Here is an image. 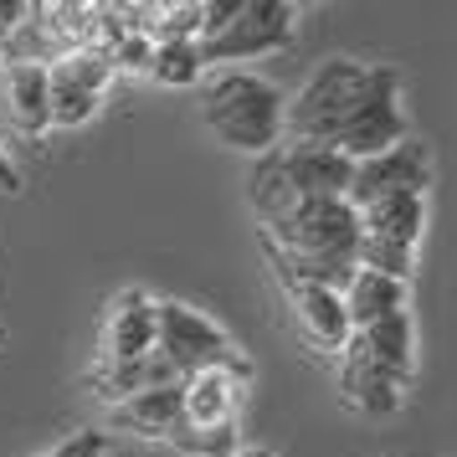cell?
<instances>
[{"label":"cell","instance_id":"cell-1","mask_svg":"<svg viewBox=\"0 0 457 457\" xmlns=\"http://www.w3.org/2000/svg\"><path fill=\"white\" fill-rule=\"evenodd\" d=\"M283 87H272L257 72H216L201 87V119L206 129L237 154L262 160L283 145Z\"/></svg>","mask_w":457,"mask_h":457},{"label":"cell","instance_id":"cell-2","mask_svg":"<svg viewBox=\"0 0 457 457\" xmlns=\"http://www.w3.org/2000/svg\"><path fill=\"white\" fill-rule=\"evenodd\" d=\"M370 67L375 62H360V57H324L283 108V139L288 145H329L334 129L365 98Z\"/></svg>","mask_w":457,"mask_h":457},{"label":"cell","instance_id":"cell-3","mask_svg":"<svg viewBox=\"0 0 457 457\" xmlns=\"http://www.w3.org/2000/svg\"><path fill=\"white\" fill-rule=\"evenodd\" d=\"M154 354L170 365L175 380L211 370V365H252L216 319H206L180 298H154Z\"/></svg>","mask_w":457,"mask_h":457},{"label":"cell","instance_id":"cell-4","mask_svg":"<svg viewBox=\"0 0 457 457\" xmlns=\"http://www.w3.org/2000/svg\"><path fill=\"white\" fill-rule=\"evenodd\" d=\"M406 134H411V119H406V108H401V72L386 67V62H375L365 98L354 104V113L345 124L334 129L329 149L345 154L350 165H360V160H375V154H386L391 145H401Z\"/></svg>","mask_w":457,"mask_h":457},{"label":"cell","instance_id":"cell-5","mask_svg":"<svg viewBox=\"0 0 457 457\" xmlns=\"http://www.w3.org/2000/svg\"><path fill=\"white\" fill-rule=\"evenodd\" d=\"M298 42V5L288 0H242L227 31H216L201 46V62H252V57H278Z\"/></svg>","mask_w":457,"mask_h":457},{"label":"cell","instance_id":"cell-6","mask_svg":"<svg viewBox=\"0 0 457 457\" xmlns=\"http://www.w3.org/2000/svg\"><path fill=\"white\" fill-rule=\"evenodd\" d=\"M436 175V160H432V145L421 139V134H406L401 145H391L386 154H375V160H360L350 170V190H345V201L354 211H365L370 201H386V195H427Z\"/></svg>","mask_w":457,"mask_h":457},{"label":"cell","instance_id":"cell-7","mask_svg":"<svg viewBox=\"0 0 457 457\" xmlns=\"http://www.w3.org/2000/svg\"><path fill=\"white\" fill-rule=\"evenodd\" d=\"M252 375H257L252 365H211V370L186 375L180 380V421L186 427H201V432L237 427Z\"/></svg>","mask_w":457,"mask_h":457},{"label":"cell","instance_id":"cell-8","mask_svg":"<svg viewBox=\"0 0 457 457\" xmlns=\"http://www.w3.org/2000/svg\"><path fill=\"white\" fill-rule=\"evenodd\" d=\"M108 83H113V72H108L93 52H72L62 62L46 67V108H52V129H83L98 104H104Z\"/></svg>","mask_w":457,"mask_h":457},{"label":"cell","instance_id":"cell-9","mask_svg":"<svg viewBox=\"0 0 457 457\" xmlns=\"http://www.w3.org/2000/svg\"><path fill=\"white\" fill-rule=\"evenodd\" d=\"M334 386H339V401L350 411L370 416V421L401 411V391H406V380H395L386 365H375L354 334H350V345L339 350V360H334Z\"/></svg>","mask_w":457,"mask_h":457},{"label":"cell","instance_id":"cell-10","mask_svg":"<svg viewBox=\"0 0 457 457\" xmlns=\"http://www.w3.org/2000/svg\"><path fill=\"white\" fill-rule=\"evenodd\" d=\"M154 354V298L145 288L113 293L104 313V339H98V360L104 365H134Z\"/></svg>","mask_w":457,"mask_h":457},{"label":"cell","instance_id":"cell-11","mask_svg":"<svg viewBox=\"0 0 457 457\" xmlns=\"http://www.w3.org/2000/svg\"><path fill=\"white\" fill-rule=\"evenodd\" d=\"M278 170L303 201H345L354 165L329 145H278Z\"/></svg>","mask_w":457,"mask_h":457},{"label":"cell","instance_id":"cell-12","mask_svg":"<svg viewBox=\"0 0 457 457\" xmlns=\"http://www.w3.org/2000/svg\"><path fill=\"white\" fill-rule=\"evenodd\" d=\"M278 283H283V303H288L293 324H298V334L309 339L313 350L339 354L350 345V319H345L339 293L319 288V283H288V278H278Z\"/></svg>","mask_w":457,"mask_h":457},{"label":"cell","instance_id":"cell-13","mask_svg":"<svg viewBox=\"0 0 457 457\" xmlns=\"http://www.w3.org/2000/svg\"><path fill=\"white\" fill-rule=\"evenodd\" d=\"M175 427H180V380L145 386V391H134L129 401L108 406L104 432H129V436H145V442H165Z\"/></svg>","mask_w":457,"mask_h":457},{"label":"cell","instance_id":"cell-14","mask_svg":"<svg viewBox=\"0 0 457 457\" xmlns=\"http://www.w3.org/2000/svg\"><path fill=\"white\" fill-rule=\"evenodd\" d=\"M360 237L380 242V247H401V252H421L427 237V195H386L370 201L360 211Z\"/></svg>","mask_w":457,"mask_h":457},{"label":"cell","instance_id":"cell-15","mask_svg":"<svg viewBox=\"0 0 457 457\" xmlns=\"http://www.w3.org/2000/svg\"><path fill=\"white\" fill-rule=\"evenodd\" d=\"M339 303H345V319H350V334L380 324L386 313H401L411 303V288L401 278H386V272H370V268H354L350 283L339 288Z\"/></svg>","mask_w":457,"mask_h":457},{"label":"cell","instance_id":"cell-16","mask_svg":"<svg viewBox=\"0 0 457 457\" xmlns=\"http://www.w3.org/2000/svg\"><path fill=\"white\" fill-rule=\"evenodd\" d=\"M0 93H5V113L11 124L21 129L26 139L52 134V108H46V67H26L11 62L0 72Z\"/></svg>","mask_w":457,"mask_h":457},{"label":"cell","instance_id":"cell-17","mask_svg":"<svg viewBox=\"0 0 457 457\" xmlns=\"http://www.w3.org/2000/svg\"><path fill=\"white\" fill-rule=\"evenodd\" d=\"M354 339H360L365 354H370L375 365H386L395 380H411V375H416V324H411V309L386 313L380 324L360 329Z\"/></svg>","mask_w":457,"mask_h":457},{"label":"cell","instance_id":"cell-18","mask_svg":"<svg viewBox=\"0 0 457 457\" xmlns=\"http://www.w3.org/2000/svg\"><path fill=\"white\" fill-rule=\"evenodd\" d=\"M145 78H154L160 87H195L206 78V62H201V46L195 42H160L149 52Z\"/></svg>","mask_w":457,"mask_h":457},{"label":"cell","instance_id":"cell-19","mask_svg":"<svg viewBox=\"0 0 457 457\" xmlns=\"http://www.w3.org/2000/svg\"><path fill=\"white\" fill-rule=\"evenodd\" d=\"M104 453H108L104 427H78V432H67L62 442H52V447L37 453V457H104Z\"/></svg>","mask_w":457,"mask_h":457},{"label":"cell","instance_id":"cell-20","mask_svg":"<svg viewBox=\"0 0 457 457\" xmlns=\"http://www.w3.org/2000/svg\"><path fill=\"white\" fill-rule=\"evenodd\" d=\"M21 16H26L21 0H0V42H5L11 31H16V21H21Z\"/></svg>","mask_w":457,"mask_h":457},{"label":"cell","instance_id":"cell-21","mask_svg":"<svg viewBox=\"0 0 457 457\" xmlns=\"http://www.w3.org/2000/svg\"><path fill=\"white\" fill-rule=\"evenodd\" d=\"M0 190H5V195H16V190H21V170L11 165L5 145H0Z\"/></svg>","mask_w":457,"mask_h":457},{"label":"cell","instance_id":"cell-22","mask_svg":"<svg viewBox=\"0 0 457 457\" xmlns=\"http://www.w3.org/2000/svg\"><path fill=\"white\" fill-rule=\"evenodd\" d=\"M231 457H278V453H272V447H237Z\"/></svg>","mask_w":457,"mask_h":457},{"label":"cell","instance_id":"cell-23","mask_svg":"<svg viewBox=\"0 0 457 457\" xmlns=\"http://www.w3.org/2000/svg\"><path fill=\"white\" fill-rule=\"evenodd\" d=\"M5 345H11V329H5V324H0V354H5Z\"/></svg>","mask_w":457,"mask_h":457},{"label":"cell","instance_id":"cell-24","mask_svg":"<svg viewBox=\"0 0 457 457\" xmlns=\"http://www.w3.org/2000/svg\"><path fill=\"white\" fill-rule=\"evenodd\" d=\"M0 72H5V62H0Z\"/></svg>","mask_w":457,"mask_h":457}]
</instances>
